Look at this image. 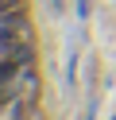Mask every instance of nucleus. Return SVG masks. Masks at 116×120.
<instances>
[{
    "label": "nucleus",
    "mask_w": 116,
    "mask_h": 120,
    "mask_svg": "<svg viewBox=\"0 0 116 120\" xmlns=\"http://www.w3.org/2000/svg\"><path fill=\"white\" fill-rule=\"evenodd\" d=\"M19 70H23V66L15 62V58H8V54H0V85H12V81L19 78Z\"/></svg>",
    "instance_id": "f257e3e1"
},
{
    "label": "nucleus",
    "mask_w": 116,
    "mask_h": 120,
    "mask_svg": "<svg viewBox=\"0 0 116 120\" xmlns=\"http://www.w3.org/2000/svg\"><path fill=\"white\" fill-rule=\"evenodd\" d=\"M15 8H23V0H0V16H8V12H15Z\"/></svg>",
    "instance_id": "f03ea898"
},
{
    "label": "nucleus",
    "mask_w": 116,
    "mask_h": 120,
    "mask_svg": "<svg viewBox=\"0 0 116 120\" xmlns=\"http://www.w3.org/2000/svg\"><path fill=\"white\" fill-rule=\"evenodd\" d=\"M77 16H81V19L89 16V0H77Z\"/></svg>",
    "instance_id": "7ed1b4c3"
},
{
    "label": "nucleus",
    "mask_w": 116,
    "mask_h": 120,
    "mask_svg": "<svg viewBox=\"0 0 116 120\" xmlns=\"http://www.w3.org/2000/svg\"><path fill=\"white\" fill-rule=\"evenodd\" d=\"M108 120H116V116H108Z\"/></svg>",
    "instance_id": "20e7f679"
}]
</instances>
